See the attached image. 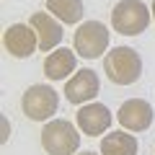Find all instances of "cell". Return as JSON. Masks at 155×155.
<instances>
[{"mask_svg": "<svg viewBox=\"0 0 155 155\" xmlns=\"http://www.w3.org/2000/svg\"><path fill=\"white\" fill-rule=\"evenodd\" d=\"M80 155H96V153H91V150H85V153H80Z\"/></svg>", "mask_w": 155, "mask_h": 155, "instance_id": "obj_16", "label": "cell"}, {"mask_svg": "<svg viewBox=\"0 0 155 155\" xmlns=\"http://www.w3.org/2000/svg\"><path fill=\"white\" fill-rule=\"evenodd\" d=\"M8 132H11V122L3 116V122H0V142H3V145H5V142H8V137H11Z\"/></svg>", "mask_w": 155, "mask_h": 155, "instance_id": "obj_14", "label": "cell"}, {"mask_svg": "<svg viewBox=\"0 0 155 155\" xmlns=\"http://www.w3.org/2000/svg\"><path fill=\"white\" fill-rule=\"evenodd\" d=\"M104 72L116 85H132L142 78V57L132 47H114L104 57Z\"/></svg>", "mask_w": 155, "mask_h": 155, "instance_id": "obj_1", "label": "cell"}, {"mask_svg": "<svg viewBox=\"0 0 155 155\" xmlns=\"http://www.w3.org/2000/svg\"><path fill=\"white\" fill-rule=\"evenodd\" d=\"M75 65H78V57L72 49H67V47L52 49L49 57L44 60V75L49 80H65L75 72Z\"/></svg>", "mask_w": 155, "mask_h": 155, "instance_id": "obj_11", "label": "cell"}, {"mask_svg": "<svg viewBox=\"0 0 155 155\" xmlns=\"http://www.w3.org/2000/svg\"><path fill=\"white\" fill-rule=\"evenodd\" d=\"M150 11H153V18H155V0H153V8H150Z\"/></svg>", "mask_w": 155, "mask_h": 155, "instance_id": "obj_15", "label": "cell"}, {"mask_svg": "<svg viewBox=\"0 0 155 155\" xmlns=\"http://www.w3.org/2000/svg\"><path fill=\"white\" fill-rule=\"evenodd\" d=\"M47 11L52 16H57L62 23L72 26V23H80L83 21V0H47Z\"/></svg>", "mask_w": 155, "mask_h": 155, "instance_id": "obj_13", "label": "cell"}, {"mask_svg": "<svg viewBox=\"0 0 155 155\" xmlns=\"http://www.w3.org/2000/svg\"><path fill=\"white\" fill-rule=\"evenodd\" d=\"M3 47L11 52L13 57L23 60V57H31L39 49V36L34 31L31 23H13L5 28L3 34Z\"/></svg>", "mask_w": 155, "mask_h": 155, "instance_id": "obj_6", "label": "cell"}, {"mask_svg": "<svg viewBox=\"0 0 155 155\" xmlns=\"http://www.w3.org/2000/svg\"><path fill=\"white\" fill-rule=\"evenodd\" d=\"M60 106V96L49 85H31L21 98V109L31 122H47L57 114Z\"/></svg>", "mask_w": 155, "mask_h": 155, "instance_id": "obj_5", "label": "cell"}, {"mask_svg": "<svg viewBox=\"0 0 155 155\" xmlns=\"http://www.w3.org/2000/svg\"><path fill=\"white\" fill-rule=\"evenodd\" d=\"M98 91H101L98 72L78 70L65 83V98L70 101V104H75V106H83V104H91V101L98 96Z\"/></svg>", "mask_w": 155, "mask_h": 155, "instance_id": "obj_7", "label": "cell"}, {"mask_svg": "<svg viewBox=\"0 0 155 155\" xmlns=\"http://www.w3.org/2000/svg\"><path fill=\"white\" fill-rule=\"evenodd\" d=\"M111 26L122 36H137L147 31L150 26V11L142 0H122L111 11Z\"/></svg>", "mask_w": 155, "mask_h": 155, "instance_id": "obj_2", "label": "cell"}, {"mask_svg": "<svg viewBox=\"0 0 155 155\" xmlns=\"http://www.w3.org/2000/svg\"><path fill=\"white\" fill-rule=\"evenodd\" d=\"M109 28L104 26L101 21H85L78 26L75 36H72V47L80 57L85 60H98L106 49H109Z\"/></svg>", "mask_w": 155, "mask_h": 155, "instance_id": "obj_4", "label": "cell"}, {"mask_svg": "<svg viewBox=\"0 0 155 155\" xmlns=\"http://www.w3.org/2000/svg\"><path fill=\"white\" fill-rule=\"evenodd\" d=\"M140 145L134 134L127 132H109L101 140V155H137Z\"/></svg>", "mask_w": 155, "mask_h": 155, "instance_id": "obj_12", "label": "cell"}, {"mask_svg": "<svg viewBox=\"0 0 155 155\" xmlns=\"http://www.w3.org/2000/svg\"><path fill=\"white\" fill-rule=\"evenodd\" d=\"M75 122L80 127V132H85L88 137H98V134H104L111 127L114 116H111V111H109L106 104L91 101V104H83V109L75 114Z\"/></svg>", "mask_w": 155, "mask_h": 155, "instance_id": "obj_9", "label": "cell"}, {"mask_svg": "<svg viewBox=\"0 0 155 155\" xmlns=\"http://www.w3.org/2000/svg\"><path fill=\"white\" fill-rule=\"evenodd\" d=\"M41 147L49 155H75L80 147V134L67 119H52L41 129Z\"/></svg>", "mask_w": 155, "mask_h": 155, "instance_id": "obj_3", "label": "cell"}, {"mask_svg": "<svg viewBox=\"0 0 155 155\" xmlns=\"http://www.w3.org/2000/svg\"><path fill=\"white\" fill-rule=\"evenodd\" d=\"M119 124H122L127 132H145V129L153 124L155 119V111L147 101L142 98H129L119 106V114H116Z\"/></svg>", "mask_w": 155, "mask_h": 155, "instance_id": "obj_8", "label": "cell"}, {"mask_svg": "<svg viewBox=\"0 0 155 155\" xmlns=\"http://www.w3.org/2000/svg\"><path fill=\"white\" fill-rule=\"evenodd\" d=\"M28 23L34 26V31H36V36H39V49L41 52H52V49L60 47V41H62V21L57 16H52L49 11H36Z\"/></svg>", "mask_w": 155, "mask_h": 155, "instance_id": "obj_10", "label": "cell"}]
</instances>
